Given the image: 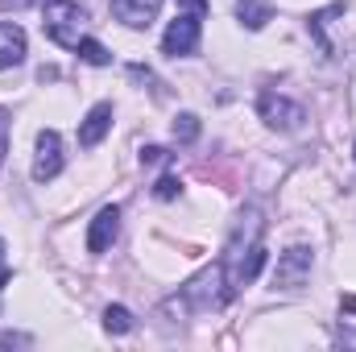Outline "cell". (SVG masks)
<instances>
[{
    "instance_id": "cell-1",
    "label": "cell",
    "mask_w": 356,
    "mask_h": 352,
    "mask_svg": "<svg viewBox=\"0 0 356 352\" xmlns=\"http://www.w3.org/2000/svg\"><path fill=\"white\" fill-rule=\"evenodd\" d=\"M261 232H266V216H261L257 203H249V207L241 211V220H236V228H232V237H228L224 262H220V269H224V286H228V298L241 294V290L261 273V265H266Z\"/></svg>"
},
{
    "instance_id": "cell-2",
    "label": "cell",
    "mask_w": 356,
    "mask_h": 352,
    "mask_svg": "<svg viewBox=\"0 0 356 352\" xmlns=\"http://www.w3.org/2000/svg\"><path fill=\"white\" fill-rule=\"evenodd\" d=\"M224 303H228V286H224V269L216 262L211 269H203L199 278H191V282L182 286V294H175L162 311L191 315V311H216V307H224Z\"/></svg>"
},
{
    "instance_id": "cell-3",
    "label": "cell",
    "mask_w": 356,
    "mask_h": 352,
    "mask_svg": "<svg viewBox=\"0 0 356 352\" xmlns=\"http://www.w3.org/2000/svg\"><path fill=\"white\" fill-rule=\"evenodd\" d=\"M83 25H88V13H83V4H75V0H50L46 13H42L46 38H50L54 46H63V50H79Z\"/></svg>"
},
{
    "instance_id": "cell-4",
    "label": "cell",
    "mask_w": 356,
    "mask_h": 352,
    "mask_svg": "<svg viewBox=\"0 0 356 352\" xmlns=\"http://www.w3.org/2000/svg\"><path fill=\"white\" fill-rule=\"evenodd\" d=\"M186 13H178L175 21L166 25L162 33V50L170 58H182V54H195L199 46V33H203V13H207V0H182Z\"/></svg>"
},
{
    "instance_id": "cell-5",
    "label": "cell",
    "mask_w": 356,
    "mask_h": 352,
    "mask_svg": "<svg viewBox=\"0 0 356 352\" xmlns=\"http://www.w3.org/2000/svg\"><path fill=\"white\" fill-rule=\"evenodd\" d=\"M257 112H261V120H266L269 129H277V133H294L307 120L302 104H294V99H286L277 91H261L257 95Z\"/></svg>"
},
{
    "instance_id": "cell-6",
    "label": "cell",
    "mask_w": 356,
    "mask_h": 352,
    "mask_svg": "<svg viewBox=\"0 0 356 352\" xmlns=\"http://www.w3.org/2000/svg\"><path fill=\"white\" fill-rule=\"evenodd\" d=\"M344 21H348V4H327V8H319V13H311V33H315V42H319L332 58L344 54V46H340V38H336V29H344Z\"/></svg>"
},
{
    "instance_id": "cell-7",
    "label": "cell",
    "mask_w": 356,
    "mask_h": 352,
    "mask_svg": "<svg viewBox=\"0 0 356 352\" xmlns=\"http://www.w3.org/2000/svg\"><path fill=\"white\" fill-rule=\"evenodd\" d=\"M58 175H63V137L54 129H42L33 154V182H54Z\"/></svg>"
},
{
    "instance_id": "cell-8",
    "label": "cell",
    "mask_w": 356,
    "mask_h": 352,
    "mask_svg": "<svg viewBox=\"0 0 356 352\" xmlns=\"http://www.w3.org/2000/svg\"><path fill=\"white\" fill-rule=\"evenodd\" d=\"M311 249H302V245H294V249H286L282 257H277V269H273V286L277 290H298L307 278H311Z\"/></svg>"
},
{
    "instance_id": "cell-9",
    "label": "cell",
    "mask_w": 356,
    "mask_h": 352,
    "mask_svg": "<svg viewBox=\"0 0 356 352\" xmlns=\"http://www.w3.org/2000/svg\"><path fill=\"white\" fill-rule=\"evenodd\" d=\"M116 232H120V207H116V203H108V207H99V211H95V220H91L88 253H108V249H112V241H116Z\"/></svg>"
},
{
    "instance_id": "cell-10",
    "label": "cell",
    "mask_w": 356,
    "mask_h": 352,
    "mask_svg": "<svg viewBox=\"0 0 356 352\" xmlns=\"http://www.w3.org/2000/svg\"><path fill=\"white\" fill-rule=\"evenodd\" d=\"M166 0H112V17L129 29H145Z\"/></svg>"
},
{
    "instance_id": "cell-11",
    "label": "cell",
    "mask_w": 356,
    "mask_h": 352,
    "mask_svg": "<svg viewBox=\"0 0 356 352\" xmlns=\"http://www.w3.org/2000/svg\"><path fill=\"white\" fill-rule=\"evenodd\" d=\"M108 129H112V104H95L88 116H83V125H79V145H99L104 137H108Z\"/></svg>"
},
{
    "instance_id": "cell-12",
    "label": "cell",
    "mask_w": 356,
    "mask_h": 352,
    "mask_svg": "<svg viewBox=\"0 0 356 352\" xmlns=\"http://www.w3.org/2000/svg\"><path fill=\"white\" fill-rule=\"evenodd\" d=\"M25 58V29L13 21H0V71L17 67Z\"/></svg>"
},
{
    "instance_id": "cell-13",
    "label": "cell",
    "mask_w": 356,
    "mask_h": 352,
    "mask_svg": "<svg viewBox=\"0 0 356 352\" xmlns=\"http://www.w3.org/2000/svg\"><path fill=\"white\" fill-rule=\"evenodd\" d=\"M236 17L245 29H261L269 21V4L266 0H236Z\"/></svg>"
},
{
    "instance_id": "cell-14",
    "label": "cell",
    "mask_w": 356,
    "mask_h": 352,
    "mask_svg": "<svg viewBox=\"0 0 356 352\" xmlns=\"http://www.w3.org/2000/svg\"><path fill=\"white\" fill-rule=\"evenodd\" d=\"M104 328H108L112 336H124V332H133V315H129L124 307H108V311H104Z\"/></svg>"
},
{
    "instance_id": "cell-15",
    "label": "cell",
    "mask_w": 356,
    "mask_h": 352,
    "mask_svg": "<svg viewBox=\"0 0 356 352\" xmlns=\"http://www.w3.org/2000/svg\"><path fill=\"white\" fill-rule=\"evenodd\" d=\"M79 58L91 63V67H108V63H112V54H108L95 38H83V42H79Z\"/></svg>"
},
{
    "instance_id": "cell-16",
    "label": "cell",
    "mask_w": 356,
    "mask_h": 352,
    "mask_svg": "<svg viewBox=\"0 0 356 352\" xmlns=\"http://www.w3.org/2000/svg\"><path fill=\"white\" fill-rule=\"evenodd\" d=\"M195 137H199V116L182 112V116L175 120V141H182V145H186V141H195Z\"/></svg>"
},
{
    "instance_id": "cell-17",
    "label": "cell",
    "mask_w": 356,
    "mask_h": 352,
    "mask_svg": "<svg viewBox=\"0 0 356 352\" xmlns=\"http://www.w3.org/2000/svg\"><path fill=\"white\" fill-rule=\"evenodd\" d=\"M162 162H170V150H162V145H145L141 150V166H162Z\"/></svg>"
},
{
    "instance_id": "cell-18",
    "label": "cell",
    "mask_w": 356,
    "mask_h": 352,
    "mask_svg": "<svg viewBox=\"0 0 356 352\" xmlns=\"http://www.w3.org/2000/svg\"><path fill=\"white\" fill-rule=\"evenodd\" d=\"M178 191H182V182H178L175 175H162V178H158V186H154V195H158V199H175Z\"/></svg>"
},
{
    "instance_id": "cell-19",
    "label": "cell",
    "mask_w": 356,
    "mask_h": 352,
    "mask_svg": "<svg viewBox=\"0 0 356 352\" xmlns=\"http://www.w3.org/2000/svg\"><path fill=\"white\" fill-rule=\"evenodd\" d=\"M4 154H8V112L0 108V162H4Z\"/></svg>"
},
{
    "instance_id": "cell-20",
    "label": "cell",
    "mask_w": 356,
    "mask_h": 352,
    "mask_svg": "<svg viewBox=\"0 0 356 352\" xmlns=\"http://www.w3.org/2000/svg\"><path fill=\"white\" fill-rule=\"evenodd\" d=\"M29 4H33V0H0L4 13H21V8H29Z\"/></svg>"
},
{
    "instance_id": "cell-21",
    "label": "cell",
    "mask_w": 356,
    "mask_h": 352,
    "mask_svg": "<svg viewBox=\"0 0 356 352\" xmlns=\"http://www.w3.org/2000/svg\"><path fill=\"white\" fill-rule=\"evenodd\" d=\"M340 311H353L356 315V294H344V298H340Z\"/></svg>"
},
{
    "instance_id": "cell-22",
    "label": "cell",
    "mask_w": 356,
    "mask_h": 352,
    "mask_svg": "<svg viewBox=\"0 0 356 352\" xmlns=\"http://www.w3.org/2000/svg\"><path fill=\"white\" fill-rule=\"evenodd\" d=\"M0 253H4V241H0Z\"/></svg>"
}]
</instances>
